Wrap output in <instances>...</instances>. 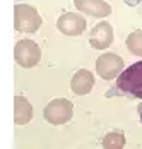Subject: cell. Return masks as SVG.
Segmentation results:
<instances>
[{
    "instance_id": "obj_2",
    "label": "cell",
    "mask_w": 142,
    "mask_h": 149,
    "mask_svg": "<svg viewBox=\"0 0 142 149\" xmlns=\"http://www.w3.org/2000/svg\"><path fill=\"white\" fill-rule=\"evenodd\" d=\"M40 17L28 5H17L15 7V28L19 31H36L40 26Z\"/></svg>"
},
{
    "instance_id": "obj_6",
    "label": "cell",
    "mask_w": 142,
    "mask_h": 149,
    "mask_svg": "<svg viewBox=\"0 0 142 149\" xmlns=\"http://www.w3.org/2000/svg\"><path fill=\"white\" fill-rule=\"evenodd\" d=\"M122 67V60L118 58L116 55L110 53V55H103L100 60H98V70L103 77H113Z\"/></svg>"
},
{
    "instance_id": "obj_1",
    "label": "cell",
    "mask_w": 142,
    "mask_h": 149,
    "mask_svg": "<svg viewBox=\"0 0 142 149\" xmlns=\"http://www.w3.org/2000/svg\"><path fill=\"white\" fill-rule=\"evenodd\" d=\"M116 89L130 98L142 100V60L127 67L116 79Z\"/></svg>"
},
{
    "instance_id": "obj_3",
    "label": "cell",
    "mask_w": 142,
    "mask_h": 149,
    "mask_svg": "<svg viewBox=\"0 0 142 149\" xmlns=\"http://www.w3.org/2000/svg\"><path fill=\"white\" fill-rule=\"evenodd\" d=\"M113 41V29L110 24L101 22L91 31V45L94 48H106Z\"/></svg>"
},
{
    "instance_id": "obj_8",
    "label": "cell",
    "mask_w": 142,
    "mask_h": 149,
    "mask_svg": "<svg viewBox=\"0 0 142 149\" xmlns=\"http://www.w3.org/2000/svg\"><path fill=\"white\" fill-rule=\"evenodd\" d=\"M128 48L137 53V55H142V33H134L130 34L128 38Z\"/></svg>"
},
{
    "instance_id": "obj_4",
    "label": "cell",
    "mask_w": 142,
    "mask_h": 149,
    "mask_svg": "<svg viewBox=\"0 0 142 149\" xmlns=\"http://www.w3.org/2000/svg\"><path fill=\"white\" fill-rule=\"evenodd\" d=\"M15 57L17 60L22 63V65H33L38 62L40 57V52H38V46L34 45L33 41H21L17 48H15Z\"/></svg>"
},
{
    "instance_id": "obj_9",
    "label": "cell",
    "mask_w": 142,
    "mask_h": 149,
    "mask_svg": "<svg viewBox=\"0 0 142 149\" xmlns=\"http://www.w3.org/2000/svg\"><path fill=\"white\" fill-rule=\"evenodd\" d=\"M141 122H142V108H141Z\"/></svg>"
},
{
    "instance_id": "obj_7",
    "label": "cell",
    "mask_w": 142,
    "mask_h": 149,
    "mask_svg": "<svg viewBox=\"0 0 142 149\" xmlns=\"http://www.w3.org/2000/svg\"><path fill=\"white\" fill-rule=\"evenodd\" d=\"M75 5L91 15H106L110 7L101 0H75Z\"/></svg>"
},
{
    "instance_id": "obj_5",
    "label": "cell",
    "mask_w": 142,
    "mask_h": 149,
    "mask_svg": "<svg viewBox=\"0 0 142 149\" xmlns=\"http://www.w3.org/2000/svg\"><path fill=\"white\" fill-rule=\"evenodd\" d=\"M86 22L82 17L74 14H65L60 17L58 21V29L65 34H79L81 31H84Z\"/></svg>"
}]
</instances>
